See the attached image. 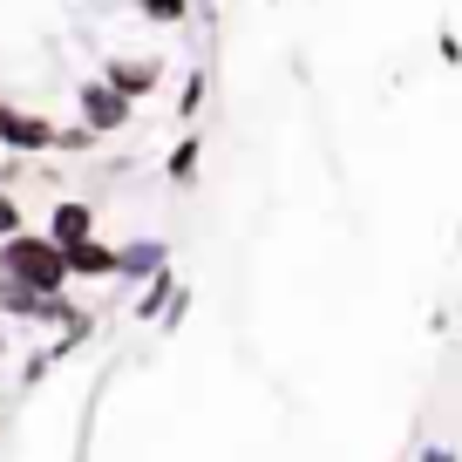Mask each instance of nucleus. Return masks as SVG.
<instances>
[{
  "mask_svg": "<svg viewBox=\"0 0 462 462\" xmlns=\"http://www.w3.org/2000/svg\"><path fill=\"white\" fill-rule=\"evenodd\" d=\"M0 273L14 286H34V292H61L69 286V265H61V245L48 231H28L21 225L14 238H0Z\"/></svg>",
  "mask_w": 462,
  "mask_h": 462,
  "instance_id": "f257e3e1",
  "label": "nucleus"
},
{
  "mask_svg": "<svg viewBox=\"0 0 462 462\" xmlns=\"http://www.w3.org/2000/svg\"><path fill=\"white\" fill-rule=\"evenodd\" d=\"M0 143L14 150V157H42V150H55V123L28 116L21 102H0Z\"/></svg>",
  "mask_w": 462,
  "mask_h": 462,
  "instance_id": "f03ea898",
  "label": "nucleus"
},
{
  "mask_svg": "<svg viewBox=\"0 0 462 462\" xmlns=\"http://www.w3.org/2000/svg\"><path fill=\"white\" fill-rule=\"evenodd\" d=\"M75 102H82V123H88L96 136H116L123 123H130V96H116V88L102 82V75H96V82H82V88H75Z\"/></svg>",
  "mask_w": 462,
  "mask_h": 462,
  "instance_id": "7ed1b4c3",
  "label": "nucleus"
},
{
  "mask_svg": "<svg viewBox=\"0 0 462 462\" xmlns=\"http://www.w3.org/2000/svg\"><path fill=\"white\" fill-rule=\"evenodd\" d=\"M102 82H109L116 96H130V102H136V96H150V88L163 82V69H157L150 55H116L109 69H102Z\"/></svg>",
  "mask_w": 462,
  "mask_h": 462,
  "instance_id": "20e7f679",
  "label": "nucleus"
},
{
  "mask_svg": "<svg viewBox=\"0 0 462 462\" xmlns=\"http://www.w3.org/2000/svg\"><path fill=\"white\" fill-rule=\"evenodd\" d=\"M61 265H69V279H116V245H102L88 231L75 245H61Z\"/></svg>",
  "mask_w": 462,
  "mask_h": 462,
  "instance_id": "39448f33",
  "label": "nucleus"
},
{
  "mask_svg": "<svg viewBox=\"0 0 462 462\" xmlns=\"http://www.w3.org/2000/svg\"><path fill=\"white\" fill-rule=\"evenodd\" d=\"M88 231H96V211H88L82 198H61L55 211H48V238H55V245H75V238H88Z\"/></svg>",
  "mask_w": 462,
  "mask_h": 462,
  "instance_id": "423d86ee",
  "label": "nucleus"
},
{
  "mask_svg": "<svg viewBox=\"0 0 462 462\" xmlns=\"http://www.w3.org/2000/svg\"><path fill=\"white\" fill-rule=\"evenodd\" d=\"M163 238H136V245H116V279H143V273H157L163 265Z\"/></svg>",
  "mask_w": 462,
  "mask_h": 462,
  "instance_id": "0eeeda50",
  "label": "nucleus"
},
{
  "mask_svg": "<svg viewBox=\"0 0 462 462\" xmlns=\"http://www.w3.org/2000/svg\"><path fill=\"white\" fill-rule=\"evenodd\" d=\"M171 292H177V279L157 265V273H150V286H143V300H136V319H157L163 306H171Z\"/></svg>",
  "mask_w": 462,
  "mask_h": 462,
  "instance_id": "6e6552de",
  "label": "nucleus"
},
{
  "mask_svg": "<svg viewBox=\"0 0 462 462\" xmlns=\"http://www.w3.org/2000/svg\"><path fill=\"white\" fill-rule=\"evenodd\" d=\"M198 143H204V136H198V130H190V136H184V143H177V150H171V163H163V171H171V177H177V184H184V177H190V171H198Z\"/></svg>",
  "mask_w": 462,
  "mask_h": 462,
  "instance_id": "1a4fd4ad",
  "label": "nucleus"
},
{
  "mask_svg": "<svg viewBox=\"0 0 462 462\" xmlns=\"http://www.w3.org/2000/svg\"><path fill=\"white\" fill-rule=\"evenodd\" d=\"M204 88H211V75L190 69V75H184V96H177V116H198V109H204Z\"/></svg>",
  "mask_w": 462,
  "mask_h": 462,
  "instance_id": "9d476101",
  "label": "nucleus"
},
{
  "mask_svg": "<svg viewBox=\"0 0 462 462\" xmlns=\"http://www.w3.org/2000/svg\"><path fill=\"white\" fill-rule=\"evenodd\" d=\"M190 0H143V21H184Z\"/></svg>",
  "mask_w": 462,
  "mask_h": 462,
  "instance_id": "9b49d317",
  "label": "nucleus"
},
{
  "mask_svg": "<svg viewBox=\"0 0 462 462\" xmlns=\"http://www.w3.org/2000/svg\"><path fill=\"white\" fill-rule=\"evenodd\" d=\"M14 231H21V204L0 190V238H14Z\"/></svg>",
  "mask_w": 462,
  "mask_h": 462,
  "instance_id": "f8f14e48",
  "label": "nucleus"
},
{
  "mask_svg": "<svg viewBox=\"0 0 462 462\" xmlns=\"http://www.w3.org/2000/svg\"><path fill=\"white\" fill-rule=\"evenodd\" d=\"M415 462H456V456H448V448H442V442H429V448H421V456H415Z\"/></svg>",
  "mask_w": 462,
  "mask_h": 462,
  "instance_id": "ddd939ff",
  "label": "nucleus"
},
{
  "mask_svg": "<svg viewBox=\"0 0 462 462\" xmlns=\"http://www.w3.org/2000/svg\"><path fill=\"white\" fill-rule=\"evenodd\" d=\"M0 354H7V333H0Z\"/></svg>",
  "mask_w": 462,
  "mask_h": 462,
  "instance_id": "4468645a",
  "label": "nucleus"
}]
</instances>
